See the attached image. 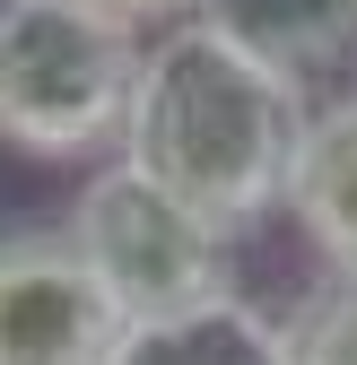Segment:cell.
Masks as SVG:
<instances>
[{"instance_id":"6da1fadb","label":"cell","mask_w":357,"mask_h":365,"mask_svg":"<svg viewBox=\"0 0 357 365\" xmlns=\"http://www.w3.org/2000/svg\"><path fill=\"white\" fill-rule=\"evenodd\" d=\"M296 130H305V87L192 9V18L149 35L140 96H131V122H122V157L149 165L209 226L244 235L271 209H288Z\"/></svg>"},{"instance_id":"7a4b0ae2","label":"cell","mask_w":357,"mask_h":365,"mask_svg":"<svg viewBox=\"0 0 357 365\" xmlns=\"http://www.w3.org/2000/svg\"><path fill=\"white\" fill-rule=\"evenodd\" d=\"M149 26L105 0H0V140L44 165L122 148Z\"/></svg>"},{"instance_id":"3957f363","label":"cell","mask_w":357,"mask_h":365,"mask_svg":"<svg viewBox=\"0 0 357 365\" xmlns=\"http://www.w3.org/2000/svg\"><path fill=\"white\" fill-rule=\"evenodd\" d=\"M70 235L87 244L96 279L114 287V304L140 313H174L227 287V226H209L192 200H174L149 165H131L122 148L96 157V174L70 200Z\"/></svg>"},{"instance_id":"277c9868","label":"cell","mask_w":357,"mask_h":365,"mask_svg":"<svg viewBox=\"0 0 357 365\" xmlns=\"http://www.w3.org/2000/svg\"><path fill=\"white\" fill-rule=\"evenodd\" d=\"M131 313L70 226L0 235V365H105Z\"/></svg>"},{"instance_id":"5b68a950","label":"cell","mask_w":357,"mask_h":365,"mask_svg":"<svg viewBox=\"0 0 357 365\" xmlns=\"http://www.w3.org/2000/svg\"><path fill=\"white\" fill-rule=\"evenodd\" d=\"M105 365H296V339H288V322H271V313L244 304L236 287H218L201 304L122 322Z\"/></svg>"},{"instance_id":"8992f818","label":"cell","mask_w":357,"mask_h":365,"mask_svg":"<svg viewBox=\"0 0 357 365\" xmlns=\"http://www.w3.org/2000/svg\"><path fill=\"white\" fill-rule=\"evenodd\" d=\"M288 217L340 279H357V87L305 113L288 157Z\"/></svg>"},{"instance_id":"52a82bcc","label":"cell","mask_w":357,"mask_h":365,"mask_svg":"<svg viewBox=\"0 0 357 365\" xmlns=\"http://www.w3.org/2000/svg\"><path fill=\"white\" fill-rule=\"evenodd\" d=\"M201 18L271 70H288L296 87L357 61V0H201Z\"/></svg>"},{"instance_id":"ba28073f","label":"cell","mask_w":357,"mask_h":365,"mask_svg":"<svg viewBox=\"0 0 357 365\" xmlns=\"http://www.w3.org/2000/svg\"><path fill=\"white\" fill-rule=\"evenodd\" d=\"M288 339H296V365H357V279L331 269L288 322Z\"/></svg>"},{"instance_id":"9c48e42d","label":"cell","mask_w":357,"mask_h":365,"mask_svg":"<svg viewBox=\"0 0 357 365\" xmlns=\"http://www.w3.org/2000/svg\"><path fill=\"white\" fill-rule=\"evenodd\" d=\"M105 9H122L131 26H174V18H192L201 0H105Z\"/></svg>"}]
</instances>
